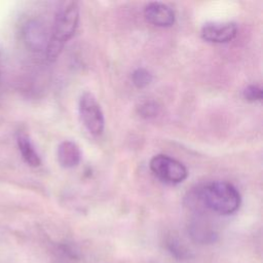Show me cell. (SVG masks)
Here are the masks:
<instances>
[{"instance_id":"5","label":"cell","mask_w":263,"mask_h":263,"mask_svg":"<svg viewBox=\"0 0 263 263\" xmlns=\"http://www.w3.org/2000/svg\"><path fill=\"white\" fill-rule=\"evenodd\" d=\"M236 34L237 26L233 22H211L204 24L200 30L201 38L211 43H227L233 40Z\"/></svg>"},{"instance_id":"4","label":"cell","mask_w":263,"mask_h":263,"mask_svg":"<svg viewBox=\"0 0 263 263\" xmlns=\"http://www.w3.org/2000/svg\"><path fill=\"white\" fill-rule=\"evenodd\" d=\"M80 119L84 127L93 136H100L105 128V118L100 104L95 96L85 91L80 96L78 103Z\"/></svg>"},{"instance_id":"13","label":"cell","mask_w":263,"mask_h":263,"mask_svg":"<svg viewBox=\"0 0 263 263\" xmlns=\"http://www.w3.org/2000/svg\"><path fill=\"white\" fill-rule=\"evenodd\" d=\"M139 112L145 118L154 117L158 113V106L154 102H145L140 106Z\"/></svg>"},{"instance_id":"2","label":"cell","mask_w":263,"mask_h":263,"mask_svg":"<svg viewBox=\"0 0 263 263\" xmlns=\"http://www.w3.org/2000/svg\"><path fill=\"white\" fill-rule=\"evenodd\" d=\"M199 196L205 208L220 215L233 214L238 210L241 201L238 190L225 181L204 185L199 191Z\"/></svg>"},{"instance_id":"9","label":"cell","mask_w":263,"mask_h":263,"mask_svg":"<svg viewBox=\"0 0 263 263\" xmlns=\"http://www.w3.org/2000/svg\"><path fill=\"white\" fill-rule=\"evenodd\" d=\"M17 146L24 161L33 167H37L41 164V159L37 151L35 150L30 138L26 134H18L17 136Z\"/></svg>"},{"instance_id":"10","label":"cell","mask_w":263,"mask_h":263,"mask_svg":"<svg viewBox=\"0 0 263 263\" xmlns=\"http://www.w3.org/2000/svg\"><path fill=\"white\" fill-rule=\"evenodd\" d=\"M132 81L138 88H144L151 83L152 74L145 68H137L132 73Z\"/></svg>"},{"instance_id":"11","label":"cell","mask_w":263,"mask_h":263,"mask_svg":"<svg viewBox=\"0 0 263 263\" xmlns=\"http://www.w3.org/2000/svg\"><path fill=\"white\" fill-rule=\"evenodd\" d=\"M242 96L249 102H260L263 98V91L260 86L251 84L243 89Z\"/></svg>"},{"instance_id":"12","label":"cell","mask_w":263,"mask_h":263,"mask_svg":"<svg viewBox=\"0 0 263 263\" xmlns=\"http://www.w3.org/2000/svg\"><path fill=\"white\" fill-rule=\"evenodd\" d=\"M168 249L172 254L177 258H186L189 256L188 250L176 239H171L168 241Z\"/></svg>"},{"instance_id":"8","label":"cell","mask_w":263,"mask_h":263,"mask_svg":"<svg viewBox=\"0 0 263 263\" xmlns=\"http://www.w3.org/2000/svg\"><path fill=\"white\" fill-rule=\"evenodd\" d=\"M81 151L77 144L72 141H64L58 148V161L65 168H72L79 164Z\"/></svg>"},{"instance_id":"3","label":"cell","mask_w":263,"mask_h":263,"mask_svg":"<svg viewBox=\"0 0 263 263\" xmlns=\"http://www.w3.org/2000/svg\"><path fill=\"white\" fill-rule=\"evenodd\" d=\"M149 166L153 175L165 184H180L188 177L185 165L168 155H154L150 159Z\"/></svg>"},{"instance_id":"6","label":"cell","mask_w":263,"mask_h":263,"mask_svg":"<svg viewBox=\"0 0 263 263\" xmlns=\"http://www.w3.org/2000/svg\"><path fill=\"white\" fill-rule=\"evenodd\" d=\"M144 16L148 23L159 28H168L175 23L173 8L162 2L148 3L144 8Z\"/></svg>"},{"instance_id":"7","label":"cell","mask_w":263,"mask_h":263,"mask_svg":"<svg viewBox=\"0 0 263 263\" xmlns=\"http://www.w3.org/2000/svg\"><path fill=\"white\" fill-rule=\"evenodd\" d=\"M23 36L26 45L33 51L46 49L48 39L44 26L35 20L29 21L23 31Z\"/></svg>"},{"instance_id":"1","label":"cell","mask_w":263,"mask_h":263,"mask_svg":"<svg viewBox=\"0 0 263 263\" xmlns=\"http://www.w3.org/2000/svg\"><path fill=\"white\" fill-rule=\"evenodd\" d=\"M79 22V6L77 2H65L58 9L51 36L46 46V57L54 61L62 52L65 44L74 35Z\"/></svg>"}]
</instances>
